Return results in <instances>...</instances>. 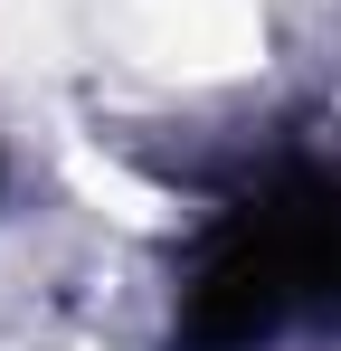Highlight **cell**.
I'll use <instances>...</instances> for the list:
<instances>
[{
    "mask_svg": "<svg viewBox=\"0 0 341 351\" xmlns=\"http://www.w3.org/2000/svg\"><path fill=\"white\" fill-rule=\"evenodd\" d=\"M303 313L341 323V171H284L199 237L180 351H256Z\"/></svg>",
    "mask_w": 341,
    "mask_h": 351,
    "instance_id": "cell-1",
    "label": "cell"
}]
</instances>
